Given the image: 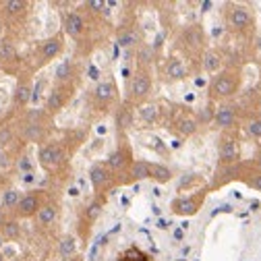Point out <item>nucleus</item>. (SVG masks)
I'll return each instance as SVG.
<instances>
[{"label": "nucleus", "mask_w": 261, "mask_h": 261, "mask_svg": "<svg viewBox=\"0 0 261 261\" xmlns=\"http://www.w3.org/2000/svg\"><path fill=\"white\" fill-rule=\"evenodd\" d=\"M116 40H118V46L130 48V46H137L139 36H137V31H133V29H122V31H118Z\"/></svg>", "instance_id": "nucleus-25"}, {"label": "nucleus", "mask_w": 261, "mask_h": 261, "mask_svg": "<svg viewBox=\"0 0 261 261\" xmlns=\"http://www.w3.org/2000/svg\"><path fill=\"white\" fill-rule=\"evenodd\" d=\"M253 166H255L257 170H261V147L257 149V153H255V158H253Z\"/></svg>", "instance_id": "nucleus-39"}, {"label": "nucleus", "mask_w": 261, "mask_h": 261, "mask_svg": "<svg viewBox=\"0 0 261 261\" xmlns=\"http://www.w3.org/2000/svg\"><path fill=\"white\" fill-rule=\"evenodd\" d=\"M239 176H243V180L249 185V187H253V189H257V191H261V170H257L253 164L249 166V168H245L243 172H237Z\"/></svg>", "instance_id": "nucleus-20"}, {"label": "nucleus", "mask_w": 261, "mask_h": 261, "mask_svg": "<svg viewBox=\"0 0 261 261\" xmlns=\"http://www.w3.org/2000/svg\"><path fill=\"white\" fill-rule=\"evenodd\" d=\"M87 9L91 11V13H108V7H106V3H102V0H91V3H87Z\"/></svg>", "instance_id": "nucleus-36"}, {"label": "nucleus", "mask_w": 261, "mask_h": 261, "mask_svg": "<svg viewBox=\"0 0 261 261\" xmlns=\"http://www.w3.org/2000/svg\"><path fill=\"white\" fill-rule=\"evenodd\" d=\"M100 214H102V203H100V201H93V203L87 207V218H89V220H95Z\"/></svg>", "instance_id": "nucleus-38"}, {"label": "nucleus", "mask_w": 261, "mask_h": 261, "mask_svg": "<svg viewBox=\"0 0 261 261\" xmlns=\"http://www.w3.org/2000/svg\"><path fill=\"white\" fill-rule=\"evenodd\" d=\"M257 46H259V50H261V38H259V40H257Z\"/></svg>", "instance_id": "nucleus-43"}, {"label": "nucleus", "mask_w": 261, "mask_h": 261, "mask_svg": "<svg viewBox=\"0 0 261 261\" xmlns=\"http://www.w3.org/2000/svg\"><path fill=\"white\" fill-rule=\"evenodd\" d=\"M93 97L100 104H110L116 97V85L112 81H100L93 89Z\"/></svg>", "instance_id": "nucleus-12"}, {"label": "nucleus", "mask_w": 261, "mask_h": 261, "mask_svg": "<svg viewBox=\"0 0 261 261\" xmlns=\"http://www.w3.org/2000/svg\"><path fill=\"white\" fill-rule=\"evenodd\" d=\"M226 23L232 31L245 34V31H253L255 17H253V11L247 9L245 5H230L226 13Z\"/></svg>", "instance_id": "nucleus-2"}, {"label": "nucleus", "mask_w": 261, "mask_h": 261, "mask_svg": "<svg viewBox=\"0 0 261 261\" xmlns=\"http://www.w3.org/2000/svg\"><path fill=\"white\" fill-rule=\"evenodd\" d=\"M54 77H56V81H69L71 77H73V64L69 62V60H62L58 67H56V71H54Z\"/></svg>", "instance_id": "nucleus-26"}, {"label": "nucleus", "mask_w": 261, "mask_h": 261, "mask_svg": "<svg viewBox=\"0 0 261 261\" xmlns=\"http://www.w3.org/2000/svg\"><path fill=\"white\" fill-rule=\"evenodd\" d=\"M241 160V143L237 137H224L220 143V162L222 166H237Z\"/></svg>", "instance_id": "nucleus-3"}, {"label": "nucleus", "mask_w": 261, "mask_h": 261, "mask_svg": "<svg viewBox=\"0 0 261 261\" xmlns=\"http://www.w3.org/2000/svg\"><path fill=\"white\" fill-rule=\"evenodd\" d=\"M13 261H19V259H13Z\"/></svg>", "instance_id": "nucleus-45"}, {"label": "nucleus", "mask_w": 261, "mask_h": 261, "mask_svg": "<svg viewBox=\"0 0 261 261\" xmlns=\"http://www.w3.org/2000/svg\"><path fill=\"white\" fill-rule=\"evenodd\" d=\"M64 31H67V36L71 38H79L83 31H85V19L81 17V13L77 11H71L64 15Z\"/></svg>", "instance_id": "nucleus-9"}, {"label": "nucleus", "mask_w": 261, "mask_h": 261, "mask_svg": "<svg viewBox=\"0 0 261 261\" xmlns=\"http://www.w3.org/2000/svg\"><path fill=\"white\" fill-rule=\"evenodd\" d=\"M149 178H153L160 185H164V182H168L172 178V172L164 164H149Z\"/></svg>", "instance_id": "nucleus-19"}, {"label": "nucleus", "mask_w": 261, "mask_h": 261, "mask_svg": "<svg viewBox=\"0 0 261 261\" xmlns=\"http://www.w3.org/2000/svg\"><path fill=\"white\" fill-rule=\"evenodd\" d=\"M214 122L216 126H220L222 130H230L239 124V112L234 106H220L214 114Z\"/></svg>", "instance_id": "nucleus-6"}, {"label": "nucleus", "mask_w": 261, "mask_h": 261, "mask_svg": "<svg viewBox=\"0 0 261 261\" xmlns=\"http://www.w3.org/2000/svg\"><path fill=\"white\" fill-rule=\"evenodd\" d=\"M139 114H141V118L145 120V122H155L158 118H160V108L155 106V104H147V106H143L141 110H139Z\"/></svg>", "instance_id": "nucleus-29"}, {"label": "nucleus", "mask_w": 261, "mask_h": 261, "mask_svg": "<svg viewBox=\"0 0 261 261\" xmlns=\"http://www.w3.org/2000/svg\"><path fill=\"white\" fill-rule=\"evenodd\" d=\"M19 191H15V189H9L5 195H3V207L5 210H11V207H17V203H19Z\"/></svg>", "instance_id": "nucleus-30"}, {"label": "nucleus", "mask_w": 261, "mask_h": 261, "mask_svg": "<svg viewBox=\"0 0 261 261\" xmlns=\"http://www.w3.org/2000/svg\"><path fill=\"white\" fill-rule=\"evenodd\" d=\"M214 114H216V110H214V104L210 102V104L203 108V112L199 114V120H201V122H210V120H214Z\"/></svg>", "instance_id": "nucleus-37"}, {"label": "nucleus", "mask_w": 261, "mask_h": 261, "mask_svg": "<svg viewBox=\"0 0 261 261\" xmlns=\"http://www.w3.org/2000/svg\"><path fill=\"white\" fill-rule=\"evenodd\" d=\"M36 216H38V222H40L42 226H50V224L56 222L58 210H56L54 205H44V207H40V212H38Z\"/></svg>", "instance_id": "nucleus-24"}, {"label": "nucleus", "mask_w": 261, "mask_h": 261, "mask_svg": "<svg viewBox=\"0 0 261 261\" xmlns=\"http://www.w3.org/2000/svg\"><path fill=\"white\" fill-rule=\"evenodd\" d=\"M19 170L23 174H31V172H34V162H31V158H21L19 160Z\"/></svg>", "instance_id": "nucleus-35"}, {"label": "nucleus", "mask_w": 261, "mask_h": 261, "mask_svg": "<svg viewBox=\"0 0 261 261\" xmlns=\"http://www.w3.org/2000/svg\"><path fill=\"white\" fill-rule=\"evenodd\" d=\"M60 52H62V40H60L58 36L46 40V42L42 44V62H48V60L60 56Z\"/></svg>", "instance_id": "nucleus-14"}, {"label": "nucleus", "mask_w": 261, "mask_h": 261, "mask_svg": "<svg viewBox=\"0 0 261 261\" xmlns=\"http://www.w3.org/2000/svg\"><path fill=\"white\" fill-rule=\"evenodd\" d=\"M174 239H178V241H180V239H182V230H176V232H174Z\"/></svg>", "instance_id": "nucleus-41"}, {"label": "nucleus", "mask_w": 261, "mask_h": 261, "mask_svg": "<svg viewBox=\"0 0 261 261\" xmlns=\"http://www.w3.org/2000/svg\"><path fill=\"white\" fill-rule=\"evenodd\" d=\"M62 162V149L60 145H54V143H48L40 149V164L44 168H54Z\"/></svg>", "instance_id": "nucleus-7"}, {"label": "nucleus", "mask_w": 261, "mask_h": 261, "mask_svg": "<svg viewBox=\"0 0 261 261\" xmlns=\"http://www.w3.org/2000/svg\"><path fill=\"white\" fill-rule=\"evenodd\" d=\"M89 180H91V185H93L95 191H104V189L110 187L112 176H110V170H108L106 166L95 164V166H91V170H89Z\"/></svg>", "instance_id": "nucleus-8"}, {"label": "nucleus", "mask_w": 261, "mask_h": 261, "mask_svg": "<svg viewBox=\"0 0 261 261\" xmlns=\"http://www.w3.org/2000/svg\"><path fill=\"white\" fill-rule=\"evenodd\" d=\"M3 245H5V237H3V234H0V247H3Z\"/></svg>", "instance_id": "nucleus-42"}, {"label": "nucleus", "mask_w": 261, "mask_h": 261, "mask_svg": "<svg viewBox=\"0 0 261 261\" xmlns=\"http://www.w3.org/2000/svg\"><path fill=\"white\" fill-rule=\"evenodd\" d=\"M151 91V77L145 73V71H139L133 75V79H130V85H128V93H130V100H143V97H147Z\"/></svg>", "instance_id": "nucleus-4"}, {"label": "nucleus", "mask_w": 261, "mask_h": 261, "mask_svg": "<svg viewBox=\"0 0 261 261\" xmlns=\"http://www.w3.org/2000/svg\"><path fill=\"white\" fill-rule=\"evenodd\" d=\"M23 182H27V185L34 182V172H31V174H23Z\"/></svg>", "instance_id": "nucleus-40"}, {"label": "nucleus", "mask_w": 261, "mask_h": 261, "mask_svg": "<svg viewBox=\"0 0 261 261\" xmlns=\"http://www.w3.org/2000/svg\"><path fill=\"white\" fill-rule=\"evenodd\" d=\"M197 126H199V120L195 118L193 114H189V112H185V114H180L176 118V130L180 135H185V137L193 135L195 130H197Z\"/></svg>", "instance_id": "nucleus-13"}, {"label": "nucleus", "mask_w": 261, "mask_h": 261, "mask_svg": "<svg viewBox=\"0 0 261 261\" xmlns=\"http://www.w3.org/2000/svg\"><path fill=\"white\" fill-rule=\"evenodd\" d=\"M201 201H203V195L199 197V195H191V197H178V199H174V203H172V212L174 214H178V216H195L199 212V207H201Z\"/></svg>", "instance_id": "nucleus-5"}, {"label": "nucleus", "mask_w": 261, "mask_h": 261, "mask_svg": "<svg viewBox=\"0 0 261 261\" xmlns=\"http://www.w3.org/2000/svg\"><path fill=\"white\" fill-rule=\"evenodd\" d=\"M130 164H133V160H130L128 149H116L108 158V168L112 172H124L126 168H130Z\"/></svg>", "instance_id": "nucleus-11"}, {"label": "nucleus", "mask_w": 261, "mask_h": 261, "mask_svg": "<svg viewBox=\"0 0 261 261\" xmlns=\"http://www.w3.org/2000/svg\"><path fill=\"white\" fill-rule=\"evenodd\" d=\"M0 234L5 239H17L19 237V224L17 222H5L3 228H0Z\"/></svg>", "instance_id": "nucleus-31"}, {"label": "nucleus", "mask_w": 261, "mask_h": 261, "mask_svg": "<svg viewBox=\"0 0 261 261\" xmlns=\"http://www.w3.org/2000/svg\"><path fill=\"white\" fill-rule=\"evenodd\" d=\"M15 56H17V50L13 44H9V42L0 44V60H13Z\"/></svg>", "instance_id": "nucleus-32"}, {"label": "nucleus", "mask_w": 261, "mask_h": 261, "mask_svg": "<svg viewBox=\"0 0 261 261\" xmlns=\"http://www.w3.org/2000/svg\"><path fill=\"white\" fill-rule=\"evenodd\" d=\"M245 133L253 141H261V116H251L245 124Z\"/></svg>", "instance_id": "nucleus-23"}, {"label": "nucleus", "mask_w": 261, "mask_h": 261, "mask_svg": "<svg viewBox=\"0 0 261 261\" xmlns=\"http://www.w3.org/2000/svg\"><path fill=\"white\" fill-rule=\"evenodd\" d=\"M71 261H77V259H71Z\"/></svg>", "instance_id": "nucleus-46"}, {"label": "nucleus", "mask_w": 261, "mask_h": 261, "mask_svg": "<svg viewBox=\"0 0 261 261\" xmlns=\"http://www.w3.org/2000/svg\"><path fill=\"white\" fill-rule=\"evenodd\" d=\"M128 174L133 180H145L149 178V162L145 160H133V164L128 168Z\"/></svg>", "instance_id": "nucleus-18"}, {"label": "nucleus", "mask_w": 261, "mask_h": 261, "mask_svg": "<svg viewBox=\"0 0 261 261\" xmlns=\"http://www.w3.org/2000/svg\"><path fill=\"white\" fill-rule=\"evenodd\" d=\"M64 102H67V93L60 91V89H54L50 95H48V102H46V110L48 112H58Z\"/></svg>", "instance_id": "nucleus-21"}, {"label": "nucleus", "mask_w": 261, "mask_h": 261, "mask_svg": "<svg viewBox=\"0 0 261 261\" xmlns=\"http://www.w3.org/2000/svg\"><path fill=\"white\" fill-rule=\"evenodd\" d=\"M58 253H60L62 259H69L71 261L77 255V241H75V237H71V234L62 237L60 243H58Z\"/></svg>", "instance_id": "nucleus-17"}, {"label": "nucleus", "mask_w": 261, "mask_h": 261, "mask_svg": "<svg viewBox=\"0 0 261 261\" xmlns=\"http://www.w3.org/2000/svg\"><path fill=\"white\" fill-rule=\"evenodd\" d=\"M222 67V56L216 52V50H207L203 54V69L207 73H218Z\"/></svg>", "instance_id": "nucleus-22"}, {"label": "nucleus", "mask_w": 261, "mask_h": 261, "mask_svg": "<svg viewBox=\"0 0 261 261\" xmlns=\"http://www.w3.org/2000/svg\"><path fill=\"white\" fill-rule=\"evenodd\" d=\"M116 126L120 130H126L128 126H133V112L128 108H120L118 114H116Z\"/></svg>", "instance_id": "nucleus-27"}, {"label": "nucleus", "mask_w": 261, "mask_h": 261, "mask_svg": "<svg viewBox=\"0 0 261 261\" xmlns=\"http://www.w3.org/2000/svg\"><path fill=\"white\" fill-rule=\"evenodd\" d=\"M17 212H19L21 218L36 216L40 212V199H38V195H34V193L23 195V197L19 199V203H17Z\"/></svg>", "instance_id": "nucleus-10"}, {"label": "nucleus", "mask_w": 261, "mask_h": 261, "mask_svg": "<svg viewBox=\"0 0 261 261\" xmlns=\"http://www.w3.org/2000/svg\"><path fill=\"white\" fill-rule=\"evenodd\" d=\"M166 77L170 81H180L187 77V67L180 58H170L168 64H166Z\"/></svg>", "instance_id": "nucleus-16"}, {"label": "nucleus", "mask_w": 261, "mask_h": 261, "mask_svg": "<svg viewBox=\"0 0 261 261\" xmlns=\"http://www.w3.org/2000/svg\"><path fill=\"white\" fill-rule=\"evenodd\" d=\"M13 141V128L11 126H0V147H7Z\"/></svg>", "instance_id": "nucleus-34"}, {"label": "nucleus", "mask_w": 261, "mask_h": 261, "mask_svg": "<svg viewBox=\"0 0 261 261\" xmlns=\"http://www.w3.org/2000/svg\"><path fill=\"white\" fill-rule=\"evenodd\" d=\"M0 261H5V257H3V255H0Z\"/></svg>", "instance_id": "nucleus-44"}, {"label": "nucleus", "mask_w": 261, "mask_h": 261, "mask_svg": "<svg viewBox=\"0 0 261 261\" xmlns=\"http://www.w3.org/2000/svg\"><path fill=\"white\" fill-rule=\"evenodd\" d=\"M182 42L191 50H201L203 48V31H199L197 27H189L182 34Z\"/></svg>", "instance_id": "nucleus-15"}, {"label": "nucleus", "mask_w": 261, "mask_h": 261, "mask_svg": "<svg viewBox=\"0 0 261 261\" xmlns=\"http://www.w3.org/2000/svg\"><path fill=\"white\" fill-rule=\"evenodd\" d=\"M25 3L23 0H9V3L5 5V11L9 13V15H19V13H23L25 11Z\"/></svg>", "instance_id": "nucleus-33"}, {"label": "nucleus", "mask_w": 261, "mask_h": 261, "mask_svg": "<svg viewBox=\"0 0 261 261\" xmlns=\"http://www.w3.org/2000/svg\"><path fill=\"white\" fill-rule=\"evenodd\" d=\"M241 87V75L234 71H222L218 73L210 83V95L212 100H226L232 97Z\"/></svg>", "instance_id": "nucleus-1"}, {"label": "nucleus", "mask_w": 261, "mask_h": 261, "mask_svg": "<svg viewBox=\"0 0 261 261\" xmlns=\"http://www.w3.org/2000/svg\"><path fill=\"white\" fill-rule=\"evenodd\" d=\"M15 102H17L19 106H25V104L31 102V87H29L27 83H23V85H19V87L15 89Z\"/></svg>", "instance_id": "nucleus-28"}]
</instances>
